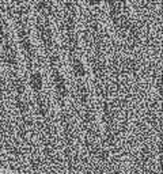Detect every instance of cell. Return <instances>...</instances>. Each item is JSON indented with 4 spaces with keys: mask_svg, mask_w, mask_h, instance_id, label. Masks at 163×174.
<instances>
[{
    "mask_svg": "<svg viewBox=\"0 0 163 174\" xmlns=\"http://www.w3.org/2000/svg\"><path fill=\"white\" fill-rule=\"evenodd\" d=\"M72 69H74V74L76 75L78 78L84 76V74H86V69H84L83 63H82L78 57H75V59L72 60Z\"/></svg>",
    "mask_w": 163,
    "mask_h": 174,
    "instance_id": "cell-3",
    "label": "cell"
},
{
    "mask_svg": "<svg viewBox=\"0 0 163 174\" xmlns=\"http://www.w3.org/2000/svg\"><path fill=\"white\" fill-rule=\"evenodd\" d=\"M54 87H56V94H57V97H59V99L63 101L64 98H65L68 90H67L64 78L61 76L57 71H54Z\"/></svg>",
    "mask_w": 163,
    "mask_h": 174,
    "instance_id": "cell-1",
    "label": "cell"
},
{
    "mask_svg": "<svg viewBox=\"0 0 163 174\" xmlns=\"http://www.w3.org/2000/svg\"><path fill=\"white\" fill-rule=\"evenodd\" d=\"M42 85H43L42 76H41L38 72H33V74H31V76H30V86L33 87V90H34L36 92L41 91V89H42Z\"/></svg>",
    "mask_w": 163,
    "mask_h": 174,
    "instance_id": "cell-2",
    "label": "cell"
},
{
    "mask_svg": "<svg viewBox=\"0 0 163 174\" xmlns=\"http://www.w3.org/2000/svg\"><path fill=\"white\" fill-rule=\"evenodd\" d=\"M101 2H102V0H88L90 4H99Z\"/></svg>",
    "mask_w": 163,
    "mask_h": 174,
    "instance_id": "cell-4",
    "label": "cell"
}]
</instances>
